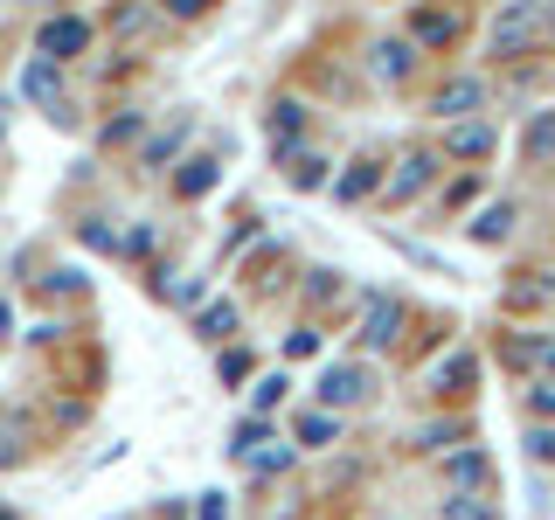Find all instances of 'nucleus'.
I'll return each instance as SVG.
<instances>
[{"label":"nucleus","mask_w":555,"mask_h":520,"mask_svg":"<svg viewBox=\"0 0 555 520\" xmlns=\"http://www.w3.org/2000/svg\"><path fill=\"white\" fill-rule=\"evenodd\" d=\"M534 22H542V8H534V0L500 8V22H493V56H520V49H528V35H534Z\"/></svg>","instance_id":"1"},{"label":"nucleus","mask_w":555,"mask_h":520,"mask_svg":"<svg viewBox=\"0 0 555 520\" xmlns=\"http://www.w3.org/2000/svg\"><path fill=\"white\" fill-rule=\"evenodd\" d=\"M83 42H91V28H83L77 14H56V22H42V35H35V49H42L49 63H69Z\"/></svg>","instance_id":"2"},{"label":"nucleus","mask_w":555,"mask_h":520,"mask_svg":"<svg viewBox=\"0 0 555 520\" xmlns=\"http://www.w3.org/2000/svg\"><path fill=\"white\" fill-rule=\"evenodd\" d=\"M22 98L49 104V118H63V83H56V63H49V56H35V63L22 69Z\"/></svg>","instance_id":"3"},{"label":"nucleus","mask_w":555,"mask_h":520,"mask_svg":"<svg viewBox=\"0 0 555 520\" xmlns=\"http://www.w3.org/2000/svg\"><path fill=\"white\" fill-rule=\"evenodd\" d=\"M396 320H403V306H396V299H375V306H369V326H361V340H369V347H389V340H396Z\"/></svg>","instance_id":"4"},{"label":"nucleus","mask_w":555,"mask_h":520,"mask_svg":"<svg viewBox=\"0 0 555 520\" xmlns=\"http://www.w3.org/2000/svg\"><path fill=\"white\" fill-rule=\"evenodd\" d=\"M320 395H326V403H361V368H326L320 375Z\"/></svg>","instance_id":"5"},{"label":"nucleus","mask_w":555,"mask_h":520,"mask_svg":"<svg viewBox=\"0 0 555 520\" xmlns=\"http://www.w3.org/2000/svg\"><path fill=\"white\" fill-rule=\"evenodd\" d=\"M430 167H438V160H430V153H410V160H403V173H396L389 187H396V195H403V202H410V195H424V187H430Z\"/></svg>","instance_id":"6"},{"label":"nucleus","mask_w":555,"mask_h":520,"mask_svg":"<svg viewBox=\"0 0 555 520\" xmlns=\"http://www.w3.org/2000/svg\"><path fill=\"white\" fill-rule=\"evenodd\" d=\"M451 153H459V160H479V153H493V132L486 126H451Z\"/></svg>","instance_id":"7"},{"label":"nucleus","mask_w":555,"mask_h":520,"mask_svg":"<svg viewBox=\"0 0 555 520\" xmlns=\"http://www.w3.org/2000/svg\"><path fill=\"white\" fill-rule=\"evenodd\" d=\"M473 104H479V83H473V77H465V83H444V91H438V112H444V118L473 112Z\"/></svg>","instance_id":"8"},{"label":"nucleus","mask_w":555,"mask_h":520,"mask_svg":"<svg viewBox=\"0 0 555 520\" xmlns=\"http://www.w3.org/2000/svg\"><path fill=\"white\" fill-rule=\"evenodd\" d=\"M230 326H236V306L222 299V306H208L202 320H195V334H202V340H222V334H230Z\"/></svg>","instance_id":"9"},{"label":"nucleus","mask_w":555,"mask_h":520,"mask_svg":"<svg viewBox=\"0 0 555 520\" xmlns=\"http://www.w3.org/2000/svg\"><path fill=\"white\" fill-rule=\"evenodd\" d=\"M410 69V42H382L375 49V77H403Z\"/></svg>","instance_id":"10"},{"label":"nucleus","mask_w":555,"mask_h":520,"mask_svg":"<svg viewBox=\"0 0 555 520\" xmlns=\"http://www.w3.org/2000/svg\"><path fill=\"white\" fill-rule=\"evenodd\" d=\"M507 230H514V208H486L473 236H479V243H500V236H507Z\"/></svg>","instance_id":"11"},{"label":"nucleus","mask_w":555,"mask_h":520,"mask_svg":"<svg viewBox=\"0 0 555 520\" xmlns=\"http://www.w3.org/2000/svg\"><path fill=\"white\" fill-rule=\"evenodd\" d=\"M416 35H424V42H451V35H459V14H424Z\"/></svg>","instance_id":"12"},{"label":"nucleus","mask_w":555,"mask_h":520,"mask_svg":"<svg viewBox=\"0 0 555 520\" xmlns=\"http://www.w3.org/2000/svg\"><path fill=\"white\" fill-rule=\"evenodd\" d=\"M451 479H465V485H486V458H479V451H465V458H451Z\"/></svg>","instance_id":"13"},{"label":"nucleus","mask_w":555,"mask_h":520,"mask_svg":"<svg viewBox=\"0 0 555 520\" xmlns=\"http://www.w3.org/2000/svg\"><path fill=\"white\" fill-rule=\"evenodd\" d=\"M548 146H555V112H542L534 132H528V153H548Z\"/></svg>","instance_id":"14"},{"label":"nucleus","mask_w":555,"mask_h":520,"mask_svg":"<svg viewBox=\"0 0 555 520\" xmlns=\"http://www.w3.org/2000/svg\"><path fill=\"white\" fill-rule=\"evenodd\" d=\"M369 187H375V167H354V173H347V181H340V202H354V195H369Z\"/></svg>","instance_id":"15"},{"label":"nucleus","mask_w":555,"mask_h":520,"mask_svg":"<svg viewBox=\"0 0 555 520\" xmlns=\"http://www.w3.org/2000/svg\"><path fill=\"white\" fill-rule=\"evenodd\" d=\"M188 195H208V187H216V167H208V160H195V167H188Z\"/></svg>","instance_id":"16"},{"label":"nucleus","mask_w":555,"mask_h":520,"mask_svg":"<svg viewBox=\"0 0 555 520\" xmlns=\"http://www.w3.org/2000/svg\"><path fill=\"white\" fill-rule=\"evenodd\" d=\"M271 126H278V139H285V132H299V126H306V112H299V104H278Z\"/></svg>","instance_id":"17"},{"label":"nucleus","mask_w":555,"mask_h":520,"mask_svg":"<svg viewBox=\"0 0 555 520\" xmlns=\"http://www.w3.org/2000/svg\"><path fill=\"white\" fill-rule=\"evenodd\" d=\"M528 451H534L542 465H555V430H548V424H542V430H528Z\"/></svg>","instance_id":"18"},{"label":"nucleus","mask_w":555,"mask_h":520,"mask_svg":"<svg viewBox=\"0 0 555 520\" xmlns=\"http://www.w3.org/2000/svg\"><path fill=\"white\" fill-rule=\"evenodd\" d=\"M299 438H306V444H326V438H334V416H306Z\"/></svg>","instance_id":"19"},{"label":"nucleus","mask_w":555,"mask_h":520,"mask_svg":"<svg viewBox=\"0 0 555 520\" xmlns=\"http://www.w3.org/2000/svg\"><path fill=\"white\" fill-rule=\"evenodd\" d=\"M285 389H292L285 375H264V381H257V410H271V403H278V395H285Z\"/></svg>","instance_id":"20"},{"label":"nucleus","mask_w":555,"mask_h":520,"mask_svg":"<svg viewBox=\"0 0 555 520\" xmlns=\"http://www.w3.org/2000/svg\"><path fill=\"white\" fill-rule=\"evenodd\" d=\"M444 514H451V520H493V507H479V499H451Z\"/></svg>","instance_id":"21"},{"label":"nucleus","mask_w":555,"mask_h":520,"mask_svg":"<svg viewBox=\"0 0 555 520\" xmlns=\"http://www.w3.org/2000/svg\"><path fill=\"white\" fill-rule=\"evenodd\" d=\"M257 438H264V424H257V416H250V424H243L236 438H230V451H257Z\"/></svg>","instance_id":"22"},{"label":"nucleus","mask_w":555,"mask_h":520,"mask_svg":"<svg viewBox=\"0 0 555 520\" xmlns=\"http://www.w3.org/2000/svg\"><path fill=\"white\" fill-rule=\"evenodd\" d=\"M230 507H222V493H202V520H222Z\"/></svg>","instance_id":"23"},{"label":"nucleus","mask_w":555,"mask_h":520,"mask_svg":"<svg viewBox=\"0 0 555 520\" xmlns=\"http://www.w3.org/2000/svg\"><path fill=\"white\" fill-rule=\"evenodd\" d=\"M528 403H534V416H555V389H534Z\"/></svg>","instance_id":"24"},{"label":"nucleus","mask_w":555,"mask_h":520,"mask_svg":"<svg viewBox=\"0 0 555 520\" xmlns=\"http://www.w3.org/2000/svg\"><path fill=\"white\" fill-rule=\"evenodd\" d=\"M167 8H173V14H202L208 0H167Z\"/></svg>","instance_id":"25"},{"label":"nucleus","mask_w":555,"mask_h":520,"mask_svg":"<svg viewBox=\"0 0 555 520\" xmlns=\"http://www.w3.org/2000/svg\"><path fill=\"white\" fill-rule=\"evenodd\" d=\"M0 334H8V306H0Z\"/></svg>","instance_id":"26"},{"label":"nucleus","mask_w":555,"mask_h":520,"mask_svg":"<svg viewBox=\"0 0 555 520\" xmlns=\"http://www.w3.org/2000/svg\"><path fill=\"white\" fill-rule=\"evenodd\" d=\"M548 375H555V347H548Z\"/></svg>","instance_id":"27"},{"label":"nucleus","mask_w":555,"mask_h":520,"mask_svg":"<svg viewBox=\"0 0 555 520\" xmlns=\"http://www.w3.org/2000/svg\"><path fill=\"white\" fill-rule=\"evenodd\" d=\"M0 520H8V514H0Z\"/></svg>","instance_id":"28"}]
</instances>
